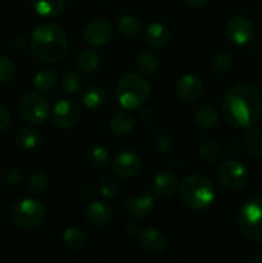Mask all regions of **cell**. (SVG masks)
Returning a JSON list of instances; mask_svg holds the SVG:
<instances>
[{"label": "cell", "mask_w": 262, "mask_h": 263, "mask_svg": "<svg viewBox=\"0 0 262 263\" xmlns=\"http://www.w3.org/2000/svg\"><path fill=\"white\" fill-rule=\"evenodd\" d=\"M176 94L182 102H195L203 94V84L194 74H184L176 84Z\"/></svg>", "instance_id": "5bb4252c"}, {"label": "cell", "mask_w": 262, "mask_h": 263, "mask_svg": "<svg viewBox=\"0 0 262 263\" xmlns=\"http://www.w3.org/2000/svg\"><path fill=\"white\" fill-rule=\"evenodd\" d=\"M30 44L36 58L45 63H55L66 54L68 37L61 26L44 23L32 31Z\"/></svg>", "instance_id": "7a4b0ae2"}, {"label": "cell", "mask_w": 262, "mask_h": 263, "mask_svg": "<svg viewBox=\"0 0 262 263\" xmlns=\"http://www.w3.org/2000/svg\"><path fill=\"white\" fill-rule=\"evenodd\" d=\"M110 167L115 175L118 177H133L134 175L138 174L141 168V159L138 154L130 149H125L121 151L113 157L112 162H110Z\"/></svg>", "instance_id": "30bf717a"}, {"label": "cell", "mask_w": 262, "mask_h": 263, "mask_svg": "<svg viewBox=\"0 0 262 263\" xmlns=\"http://www.w3.org/2000/svg\"><path fill=\"white\" fill-rule=\"evenodd\" d=\"M180 200L186 208L203 211L210 207L216 197L215 186L208 177L199 174L189 175L179 187Z\"/></svg>", "instance_id": "3957f363"}, {"label": "cell", "mask_w": 262, "mask_h": 263, "mask_svg": "<svg viewBox=\"0 0 262 263\" xmlns=\"http://www.w3.org/2000/svg\"><path fill=\"white\" fill-rule=\"evenodd\" d=\"M86 220L95 228H104L113 220L112 208L102 202L90 203L86 208Z\"/></svg>", "instance_id": "9a60e30c"}, {"label": "cell", "mask_w": 262, "mask_h": 263, "mask_svg": "<svg viewBox=\"0 0 262 263\" xmlns=\"http://www.w3.org/2000/svg\"><path fill=\"white\" fill-rule=\"evenodd\" d=\"M135 66L141 74H153L159 68V59L156 53L143 49L136 54Z\"/></svg>", "instance_id": "44dd1931"}, {"label": "cell", "mask_w": 262, "mask_h": 263, "mask_svg": "<svg viewBox=\"0 0 262 263\" xmlns=\"http://www.w3.org/2000/svg\"><path fill=\"white\" fill-rule=\"evenodd\" d=\"M49 185H50V179L45 171L35 170V171L31 172L27 181V186L31 192L35 193V194H43L48 190Z\"/></svg>", "instance_id": "83f0119b"}, {"label": "cell", "mask_w": 262, "mask_h": 263, "mask_svg": "<svg viewBox=\"0 0 262 263\" xmlns=\"http://www.w3.org/2000/svg\"><path fill=\"white\" fill-rule=\"evenodd\" d=\"M121 184L117 175L116 176H107L100 182V194L105 198H115L120 193Z\"/></svg>", "instance_id": "836d02e7"}, {"label": "cell", "mask_w": 262, "mask_h": 263, "mask_svg": "<svg viewBox=\"0 0 262 263\" xmlns=\"http://www.w3.org/2000/svg\"><path fill=\"white\" fill-rule=\"evenodd\" d=\"M141 23L134 15H123L117 22V31L123 37H134L140 31Z\"/></svg>", "instance_id": "f546056e"}, {"label": "cell", "mask_w": 262, "mask_h": 263, "mask_svg": "<svg viewBox=\"0 0 262 263\" xmlns=\"http://www.w3.org/2000/svg\"><path fill=\"white\" fill-rule=\"evenodd\" d=\"M236 222L248 240L262 243V198L247 200L239 210Z\"/></svg>", "instance_id": "5b68a950"}, {"label": "cell", "mask_w": 262, "mask_h": 263, "mask_svg": "<svg viewBox=\"0 0 262 263\" xmlns=\"http://www.w3.org/2000/svg\"><path fill=\"white\" fill-rule=\"evenodd\" d=\"M198 154H199L200 159L208 162V163H212L221 158V148L218 144L213 143V141H204L200 144Z\"/></svg>", "instance_id": "d6a6232c"}, {"label": "cell", "mask_w": 262, "mask_h": 263, "mask_svg": "<svg viewBox=\"0 0 262 263\" xmlns=\"http://www.w3.org/2000/svg\"><path fill=\"white\" fill-rule=\"evenodd\" d=\"M81 76L74 71H67L61 79V86L67 94H76L81 87Z\"/></svg>", "instance_id": "1f68e13d"}, {"label": "cell", "mask_w": 262, "mask_h": 263, "mask_svg": "<svg viewBox=\"0 0 262 263\" xmlns=\"http://www.w3.org/2000/svg\"><path fill=\"white\" fill-rule=\"evenodd\" d=\"M170 36H171V32L169 27L161 22L151 23L145 30L146 43L154 48H162L166 45L170 40Z\"/></svg>", "instance_id": "d6986e66"}, {"label": "cell", "mask_w": 262, "mask_h": 263, "mask_svg": "<svg viewBox=\"0 0 262 263\" xmlns=\"http://www.w3.org/2000/svg\"><path fill=\"white\" fill-rule=\"evenodd\" d=\"M57 82H58V77L51 69H43L38 72L33 79V85L41 92L51 91L57 86Z\"/></svg>", "instance_id": "f1b7e54d"}, {"label": "cell", "mask_w": 262, "mask_h": 263, "mask_svg": "<svg viewBox=\"0 0 262 263\" xmlns=\"http://www.w3.org/2000/svg\"><path fill=\"white\" fill-rule=\"evenodd\" d=\"M251 263H262V253H256L249 258Z\"/></svg>", "instance_id": "7bdbcfd3"}, {"label": "cell", "mask_w": 262, "mask_h": 263, "mask_svg": "<svg viewBox=\"0 0 262 263\" xmlns=\"http://www.w3.org/2000/svg\"><path fill=\"white\" fill-rule=\"evenodd\" d=\"M226 36L235 45H244L249 43L254 35V27L248 18L235 15L226 25Z\"/></svg>", "instance_id": "8fae6325"}, {"label": "cell", "mask_w": 262, "mask_h": 263, "mask_svg": "<svg viewBox=\"0 0 262 263\" xmlns=\"http://www.w3.org/2000/svg\"><path fill=\"white\" fill-rule=\"evenodd\" d=\"M212 67L218 73H226L233 67V59L228 53H218L212 61Z\"/></svg>", "instance_id": "d590c367"}, {"label": "cell", "mask_w": 262, "mask_h": 263, "mask_svg": "<svg viewBox=\"0 0 262 263\" xmlns=\"http://www.w3.org/2000/svg\"><path fill=\"white\" fill-rule=\"evenodd\" d=\"M81 118V110L77 103L71 99L59 100L51 110V120L57 127L68 130L74 127Z\"/></svg>", "instance_id": "9c48e42d"}, {"label": "cell", "mask_w": 262, "mask_h": 263, "mask_svg": "<svg viewBox=\"0 0 262 263\" xmlns=\"http://www.w3.org/2000/svg\"><path fill=\"white\" fill-rule=\"evenodd\" d=\"M0 176H2V167H0Z\"/></svg>", "instance_id": "ee69618b"}, {"label": "cell", "mask_w": 262, "mask_h": 263, "mask_svg": "<svg viewBox=\"0 0 262 263\" xmlns=\"http://www.w3.org/2000/svg\"><path fill=\"white\" fill-rule=\"evenodd\" d=\"M63 244L71 253L82 251L87 244V235L82 229L69 228L63 234Z\"/></svg>", "instance_id": "ffe728a7"}, {"label": "cell", "mask_w": 262, "mask_h": 263, "mask_svg": "<svg viewBox=\"0 0 262 263\" xmlns=\"http://www.w3.org/2000/svg\"><path fill=\"white\" fill-rule=\"evenodd\" d=\"M107 94L102 87L90 86L81 92V103L85 108L90 110H98L104 105Z\"/></svg>", "instance_id": "7402d4cb"}, {"label": "cell", "mask_w": 262, "mask_h": 263, "mask_svg": "<svg viewBox=\"0 0 262 263\" xmlns=\"http://www.w3.org/2000/svg\"><path fill=\"white\" fill-rule=\"evenodd\" d=\"M220 121V113L216 108L204 105L195 112V123L203 130H211Z\"/></svg>", "instance_id": "d4e9b609"}, {"label": "cell", "mask_w": 262, "mask_h": 263, "mask_svg": "<svg viewBox=\"0 0 262 263\" xmlns=\"http://www.w3.org/2000/svg\"><path fill=\"white\" fill-rule=\"evenodd\" d=\"M84 40L91 46H100L104 45L112 36V26L105 20H92L85 27Z\"/></svg>", "instance_id": "4fadbf2b"}, {"label": "cell", "mask_w": 262, "mask_h": 263, "mask_svg": "<svg viewBox=\"0 0 262 263\" xmlns=\"http://www.w3.org/2000/svg\"><path fill=\"white\" fill-rule=\"evenodd\" d=\"M15 76V66L8 57L0 55V82H9Z\"/></svg>", "instance_id": "e575fe53"}, {"label": "cell", "mask_w": 262, "mask_h": 263, "mask_svg": "<svg viewBox=\"0 0 262 263\" xmlns=\"http://www.w3.org/2000/svg\"><path fill=\"white\" fill-rule=\"evenodd\" d=\"M5 180H7L8 184L18 185L21 184V181H22V175H21L20 170L12 168L9 172H8L7 176H5Z\"/></svg>", "instance_id": "74e56055"}, {"label": "cell", "mask_w": 262, "mask_h": 263, "mask_svg": "<svg viewBox=\"0 0 262 263\" xmlns=\"http://www.w3.org/2000/svg\"><path fill=\"white\" fill-rule=\"evenodd\" d=\"M99 62V54L97 51L91 50V49H86V50H82L77 55L76 67L79 68V71L85 72V73H90V72H94L98 68Z\"/></svg>", "instance_id": "484cf974"}, {"label": "cell", "mask_w": 262, "mask_h": 263, "mask_svg": "<svg viewBox=\"0 0 262 263\" xmlns=\"http://www.w3.org/2000/svg\"><path fill=\"white\" fill-rule=\"evenodd\" d=\"M66 0H32L36 13L44 18H54L63 10Z\"/></svg>", "instance_id": "cb8c5ba5"}, {"label": "cell", "mask_w": 262, "mask_h": 263, "mask_svg": "<svg viewBox=\"0 0 262 263\" xmlns=\"http://www.w3.org/2000/svg\"><path fill=\"white\" fill-rule=\"evenodd\" d=\"M154 145H156V148L158 149L159 152L167 153V152H170L172 149L174 143H172V139L170 138L169 135L159 133L157 134L156 138H154Z\"/></svg>", "instance_id": "8d00e7d4"}, {"label": "cell", "mask_w": 262, "mask_h": 263, "mask_svg": "<svg viewBox=\"0 0 262 263\" xmlns=\"http://www.w3.org/2000/svg\"><path fill=\"white\" fill-rule=\"evenodd\" d=\"M15 144L23 151H31L41 143V134L33 127H22L15 133Z\"/></svg>", "instance_id": "603a6c76"}, {"label": "cell", "mask_w": 262, "mask_h": 263, "mask_svg": "<svg viewBox=\"0 0 262 263\" xmlns=\"http://www.w3.org/2000/svg\"><path fill=\"white\" fill-rule=\"evenodd\" d=\"M177 179L174 174L169 171H161L154 177L153 194L158 198H169L176 192Z\"/></svg>", "instance_id": "e0dca14e"}, {"label": "cell", "mask_w": 262, "mask_h": 263, "mask_svg": "<svg viewBox=\"0 0 262 263\" xmlns=\"http://www.w3.org/2000/svg\"><path fill=\"white\" fill-rule=\"evenodd\" d=\"M221 109L228 125L236 130H247L261 117L262 98L251 85H235L223 95Z\"/></svg>", "instance_id": "6da1fadb"}, {"label": "cell", "mask_w": 262, "mask_h": 263, "mask_svg": "<svg viewBox=\"0 0 262 263\" xmlns=\"http://www.w3.org/2000/svg\"><path fill=\"white\" fill-rule=\"evenodd\" d=\"M216 176L221 186L235 192L246 186L248 181V170L236 159H226L217 167Z\"/></svg>", "instance_id": "52a82bcc"}, {"label": "cell", "mask_w": 262, "mask_h": 263, "mask_svg": "<svg viewBox=\"0 0 262 263\" xmlns=\"http://www.w3.org/2000/svg\"><path fill=\"white\" fill-rule=\"evenodd\" d=\"M244 145L249 153L254 156H262V128L254 126L247 128L244 135Z\"/></svg>", "instance_id": "4316f807"}, {"label": "cell", "mask_w": 262, "mask_h": 263, "mask_svg": "<svg viewBox=\"0 0 262 263\" xmlns=\"http://www.w3.org/2000/svg\"><path fill=\"white\" fill-rule=\"evenodd\" d=\"M152 87L141 73L128 72L120 77L116 85V97L125 109H138L149 100Z\"/></svg>", "instance_id": "277c9868"}, {"label": "cell", "mask_w": 262, "mask_h": 263, "mask_svg": "<svg viewBox=\"0 0 262 263\" xmlns=\"http://www.w3.org/2000/svg\"><path fill=\"white\" fill-rule=\"evenodd\" d=\"M10 123V113L5 107L0 105V131L7 128Z\"/></svg>", "instance_id": "f35d334b"}, {"label": "cell", "mask_w": 262, "mask_h": 263, "mask_svg": "<svg viewBox=\"0 0 262 263\" xmlns=\"http://www.w3.org/2000/svg\"><path fill=\"white\" fill-rule=\"evenodd\" d=\"M154 207V195L141 194L130 198L126 203V211L128 216L134 218L146 217L153 211Z\"/></svg>", "instance_id": "2e32d148"}, {"label": "cell", "mask_w": 262, "mask_h": 263, "mask_svg": "<svg viewBox=\"0 0 262 263\" xmlns=\"http://www.w3.org/2000/svg\"><path fill=\"white\" fill-rule=\"evenodd\" d=\"M126 234H127V236H131V238L139 236L140 229H139V226L135 225V223H130V225H127V228H126Z\"/></svg>", "instance_id": "60d3db41"}, {"label": "cell", "mask_w": 262, "mask_h": 263, "mask_svg": "<svg viewBox=\"0 0 262 263\" xmlns=\"http://www.w3.org/2000/svg\"><path fill=\"white\" fill-rule=\"evenodd\" d=\"M185 3H186L188 5H190V7H203V5L205 4V3L208 2V0H184Z\"/></svg>", "instance_id": "b9f144b4"}, {"label": "cell", "mask_w": 262, "mask_h": 263, "mask_svg": "<svg viewBox=\"0 0 262 263\" xmlns=\"http://www.w3.org/2000/svg\"><path fill=\"white\" fill-rule=\"evenodd\" d=\"M49 109L50 105L48 99L44 95L36 92L27 94L20 103L21 116L26 122L33 126H40L46 122L49 117Z\"/></svg>", "instance_id": "ba28073f"}, {"label": "cell", "mask_w": 262, "mask_h": 263, "mask_svg": "<svg viewBox=\"0 0 262 263\" xmlns=\"http://www.w3.org/2000/svg\"><path fill=\"white\" fill-rule=\"evenodd\" d=\"M87 159H89V163L91 164L95 168H105L109 163V153H108L107 149L104 146H92L87 152Z\"/></svg>", "instance_id": "4dcf8cb0"}, {"label": "cell", "mask_w": 262, "mask_h": 263, "mask_svg": "<svg viewBox=\"0 0 262 263\" xmlns=\"http://www.w3.org/2000/svg\"><path fill=\"white\" fill-rule=\"evenodd\" d=\"M139 117L144 121V122H151L154 120V113L152 112L149 108H141L139 112Z\"/></svg>", "instance_id": "ab89813d"}, {"label": "cell", "mask_w": 262, "mask_h": 263, "mask_svg": "<svg viewBox=\"0 0 262 263\" xmlns=\"http://www.w3.org/2000/svg\"><path fill=\"white\" fill-rule=\"evenodd\" d=\"M45 217V208L39 200L23 198L18 200L10 211V220L21 230H33L39 228Z\"/></svg>", "instance_id": "8992f818"}, {"label": "cell", "mask_w": 262, "mask_h": 263, "mask_svg": "<svg viewBox=\"0 0 262 263\" xmlns=\"http://www.w3.org/2000/svg\"><path fill=\"white\" fill-rule=\"evenodd\" d=\"M138 244L144 253L149 256H157L164 252L167 247V239L158 229H145L139 234Z\"/></svg>", "instance_id": "7c38bea8"}, {"label": "cell", "mask_w": 262, "mask_h": 263, "mask_svg": "<svg viewBox=\"0 0 262 263\" xmlns=\"http://www.w3.org/2000/svg\"><path fill=\"white\" fill-rule=\"evenodd\" d=\"M135 127V121L128 113L117 112L110 117L109 128L112 134L118 138H126L130 135Z\"/></svg>", "instance_id": "ac0fdd59"}]
</instances>
